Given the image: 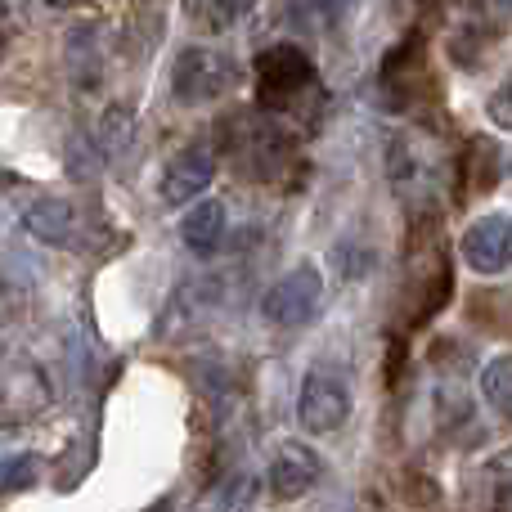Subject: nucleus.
<instances>
[{
  "mask_svg": "<svg viewBox=\"0 0 512 512\" xmlns=\"http://www.w3.org/2000/svg\"><path fill=\"white\" fill-rule=\"evenodd\" d=\"M346 418H351V391H346V382L324 369L306 373V382H301V391H297V423L306 427L310 436H328V432H337Z\"/></svg>",
  "mask_w": 512,
  "mask_h": 512,
  "instance_id": "obj_7",
  "label": "nucleus"
},
{
  "mask_svg": "<svg viewBox=\"0 0 512 512\" xmlns=\"http://www.w3.org/2000/svg\"><path fill=\"white\" fill-rule=\"evenodd\" d=\"M387 176L396 185V194L414 207L418 216L436 212L450 198L454 180H459V162H454L450 144L427 126H405L391 135L387 149Z\"/></svg>",
  "mask_w": 512,
  "mask_h": 512,
  "instance_id": "obj_1",
  "label": "nucleus"
},
{
  "mask_svg": "<svg viewBox=\"0 0 512 512\" xmlns=\"http://www.w3.org/2000/svg\"><path fill=\"white\" fill-rule=\"evenodd\" d=\"M256 95L274 117H306L310 104H319L315 63L297 45H274L256 59Z\"/></svg>",
  "mask_w": 512,
  "mask_h": 512,
  "instance_id": "obj_3",
  "label": "nucleus"
},
{
  "mask_svg": "<svg viewBox=\"0 0 512 512\" xmlns=\"http://www.w3.org/2000/svg\"><path fill=\"white\" fill-rule=\"evenodd\" d=\"M212 180H216V153H212V144H189V149H180L176 158L167 162V171H162V185H158V198L167 207L194 203V198L203 194Z\"/></svg>",
  "mask_w": 512,
  "mask_h": 512,
  "instance_id": "obj_10",
  "label": "nucleus"
},
{
  "mask_svg": "<svg viewBox=\"0 0 512 512\" xmlns=\"http://www.w3.org/2000/svg\"><path fill=\"white\" fill-rule=\"evenodd\" d=\"M185 5V18L203 32H230L243 18L256 9V0H180Z\"/></svg>",
  "mask_w": 512,
  "mask_h": 512,
  "instance_id": "obj_14",
  "label": "nucleus"
},
{
  "mask_svg": "<svg viewBox=\"0 0 512 512\" xmlns=\"http://www.w3.org/2000/svg\"><path fill=\"white\" fill-rule=\"evenodd\" d=\"M319 297H324V274H319V265L301 261V265H292L288 274H279V279L270 283L261 310L274 328H297L319 310Z\"/></svg>",
  "mask_w": 512,
  "mask_h": 512,
  "instance_id": "obj_6",
  "label": "nucleus"
},
{
  "mask_svg": "<svg viewBox=\"0 0 512 512\" xmlns=\"http://www.w3.org/2000/svg\"><path fill=\"white\" fill-rule=\"evenodd\" d=\"M459 252H463V261H468L477 274H504V270H512V221L504 212L477 216V221L463 230Z\"/></svg>",
  "mask_w": 512,
  "mask_h": 512,
  "instance_id": "obj_8",
  "label": "nucleus"
},
{
  "mask_svg": "<svg viewBox=\"0 0 512 512\" xmlns=\"http://www.w3.org/2000/svg\"><path fill=\"white\" fill-rule=\"evenodd\" d=\"M481 396L504 423H512V355H495L481 369Z\"/></svg>",
  "mask_w": 512,
  "mask_h": 512,
  "instance_id": "obj_16",
  "label": "nucleus"
},
{
  "mask_svg": "<svg viewBox=\"0 0 512 512\" xmlns=\"http://www.w3.org/2000/svg\"><path fill=\"white\" fill-rule=\"evenodd\" d=\"M324 477V463L306 441H283L270 459V490L274 499H297Z\"/></svg>",
  "mask_w": 512,
  "mask_h": 512,
  "instance_id": "obj_11",
  "label": "nucleus"
},
{
  "mask_svg": "<svg viewBox=\"0 0 512 512\" xmlns=\"http://www.w3.org/2000/svg\"><path fill=\"white\" fill-rule=\"evenodd\" d=\"M23 230L32 239L50 243V248H72L77 243V212H72V203H59V198H36V203L23 207Z\"/></svg>",
  "mask_w": 512,
  "mask_h": 512,
  "instance_id": "obj_12",
  "label": "nucleus"
},
{
  "mask_svg": "<svg viewBox=\"0 0 512 512\" xmlns=\"http://www.w3.org/2000/svg\"><path fill=\"white\" fill-rule=\"evenodd\" d=\"M481 499L486 512H512V445L481 468Z\"/></svg>",
  "mask_w": 512,
  "mask_h": 512,
  "instance_id": "obj_15",
  "label": "nucleus"
},
{
  "mask_svg": "<svg viewBox=\"0 0 512 512\" xmlns=\"http://www.w3.org/2000/svg\"><path fill=\"white\" fill-rule=\"evenodd\" d=\"M36 481V454H14V459H0V495L5 490H23Z\"/></svg>",
  "mask_w": 512,
  "mask_h": 512,
  "instance_id": "obj_17",
  "label": "nucleus"
},
{
  "mask_svg": "<svg viewBox=\"0 0 512 512\" xmlns=\"http://www.w3.org/2000/svg\"><path fill=\"white\" fill-rule=\"evenodd\" d=\"M221 144L230 153L234 171L248 180H279L283 167L297 162V140L274 113H234L221 122Z\"/></svg>",
  "mask_w": 512,
  "mask_h": 512,
  "instance_id": "obj_2",
  "label": "nucleus"
},
{
  "mask_svg": "<svg viewBox=\"0 0 512 512\" xmlns=\"http://www.w3.org/2000/svg\"><path fill=\"white\" fill-rule=\"evenodd\" d=\"M239 86V63L225 50L212 45H189L176 54V68H171V95L180 104H212V99L230 95Z\"/></svg>",
  "mask_w": 512,
  "mask_h": 512,
  "instance_id": "obj_4",
  "label": "nucleus"
},
{
  "mask_svg": "<svg viewBox=\"0 0 512 512\" xmlns=\"http://www.w3.org/2000/svg\"><path fill=\"white\" fill-rule=\"evenodd\" d=\"M512 0H454L450 9V59L477 68V59L508 32Z\"/></svg>",
  "mask_w": 512,
  "mask_h": 512,
  "instance_id": "obj_5",
  "label": "nucleus"
},
{
  "mask_svg": "<svg viewBox=\"0 0 512 512\" xmlns=\"http://www.w3.org/2000/svg\"><path fill=\"white\" fill-rule=\"evenodd\" d=\"M180 239L194 256H212L225 239V203L221 198H203L198 207H189L180 221Z\"/></svg>",
  "mask_w": 512,
  "mask_h": 512,
  "instance_id": "obj_13",
  "label": "nucleus"
},
{
  "mask_svg": "<svg viewBox=\"0 0 512 512\" xmlns=\"http://www.w3.org/2000/svg\"><path fill=\"white\" fill-rule=\"evenodd\" d=\"M45 405H50V387L41 369L32 360H0V427L27 423Z\"/></svg>",
  "mask_w": 512,
  "mask_h": 512,
  "instance_id": "obj_9",
  "label": "nucleus"
}]
</instances>
